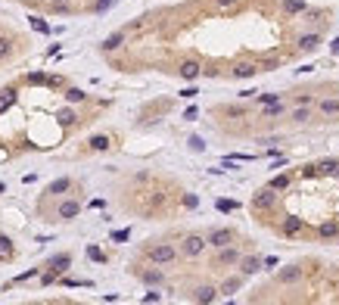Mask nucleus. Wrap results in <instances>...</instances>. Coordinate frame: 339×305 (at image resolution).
<instances>
[{"mask_svg":"<svg viewBox=\"0 0 339 305\" xmlns=\"http://www.w3.org/2000/svg\"><path fill=\"white\" fill-rule=\"evenodd\" d=\"M144 253L153 265H171V262H177L181 249H174L171 243H150V246H144Z\"/></svg>","mask_w":339,"mask_h":305,"instance_id":"f257e3e1","label":"nucleus"},{"mask_svg":"<svg viewBox=\"0 0 339 305\" xmlns=\"http://www.w3.org/2000/svg\"><path fill=\"white\" fill-rule=\"evenodd\" d=\"M206 246H209V237H202V234H187L184 243H181V256L184 259H199L206 253Z\"/></svg>","mask_w":339,"mask_h":305,"instance_id":"f03ea898","label":"nucleus"},{"mask_svg":"<svg viewBox=\"0 0 339 305\" xmlns=\"http://www.w3.org/2000/svg\"><path fill=\"white\" fill-rule=\"evenodd\" d=\"M240 259H243V253H240L234 243H227V246L215 249V259H212V262H215L218 268H237V265H240Z\"/></svg>","mask_w":339,"mask_h":305,"instance_id":"7ed1b4c3","label":"nucleus"},{"mask_svg":"<svg viewBox=\"0 0 339 305\" xmlns=\"http://www.w3.org/2000/svg\"><path fill=\"white\" fill-rule=\"evenodd\" d=\"M274 203H277V190H274L271 184L252 193V209H271Z\"/></svg>","mask_w":339,"mask_h":305,"instance_id":"20e7f679","label":"nucleus"},{"mask_svg":"<svg viewBox=\"0 0 339 305\" xmlns=\"http://www.w3.org/2000/svg\"><path fill=\"white\" fill-rule=\"evenodd\" d=\"M206 237H209V246L212 249H221L227 243H234V230H230V227H212Z\"/></svg>","mask_w":339,"mask_h":305,"instance_id":"39448f33","label":"nucleus"},{"mask_svg":"<svg viewBox=\"0 0 339 305\" xmlns=\"http://www.w3.org/2000/svg\"><path fill=\"white\" fill-rule=\"evenodd\" d=\"M302 274H305V268H302V265H287V268H280V271H277V283L290 286V283L302 280Z\"/></svg>","mask_w":339,"mask_h":305,"instance_id":"423d86ee","label":"nucleus"},{"mask_svg":"<svg viewBox=\"0 0 339 305\" xmlns=\"http://www.w3.org/2000/svg\"><path fill=\"white\" fill-rule=\"evenodd\" d=\"M317 112L324 115V118H339V97H320L317 100Z\"/></svg>","mask_w":339,"mask_h":305,"instance_id":"0eeeda50","label":"nucleus"},{"mask_svg":"<svg viewBox=\"0 0 339 305\" xmlns=\"http://www.w3.org/2000/svg\"><path fill=\"white\" fill-rule=\"evenodd\" d=\"M177 75H181L184 81H196V78L202 75V66L196 63V59H184L181 66H177Z\"/></svg>","mask_w":339,"mask_h":305,"instance_id":"6e6552de","label":"nucleus"},{"mask_svg":"<svg viewBox=\"0 0 339 305\" xmlns=\"http://www.w3.org/2000/svg\"><path fill=\"white\" fill-rule=\"evenodd\" d=\"M261 265H264V259H258V256H243L237 268H240V274L252 277V274H258V271H261Z\"/></svg>","mask_w":339,"mask_h":305,"instance_id":"1a4fd4ad","label":"nucleus"},{"mask_svg":"<svg viewBox=\"0 0 339 305\" xmlns=\"http://www.w3.org/2000/svg\"><path fill=\"white\" fill-rule=\"evenodd\" d=\"M243 283H246V274H234V277H224L218 290H221V296H234L243 290Z\"/></svg>","mask_w":339,"mask_h":305,"instance_id":"9d476101","label":"nucleus"},{"mask_svg":"<svg viewBox=\"0 0 339 305\" xmlns=\"http://www.w3.org/2000/svg\"><path fill=\"white\" fill-rule=\"evenodd\" d=\"M78 212H81V203L78 200H62L59 203V221H72V218H78Z\"/></svg>","mask_w":339,"mask_h":305,"instance_id":"9b49d317","label":"nucleus"},{"mask_svg":"<svg viewBox=\"0 0 339 305\" xmlns=\"http://www.w3.org/2000/svg\"><path fill=\"white\" fill-rule=\"evenodd\" d=\"M218 286H212V283H202V286H196L193 290V302H215L218 299Z\"/></svg>","mask_w":339,"mask_h":305,"instance_id":"f8f14e48","label":"nucleus"},{"mask_svg":"<svg viewBox=\"0 0 339 305\" xmlns=\"http://www.w3.org/2000/svg\"><path fill=\"white\" fill-rule=\"evenodd\" d=\"M290 121H293V125H305V121H311V106L296 103V109L290 112Z\"/></svg>","mask_w":339,"mask_h":305,"instance_id":"ddd939ff","label":"nucleus"},{"mask_svg":"<svg viewBox=\"0 0 339 305\" xmlns=\"http://www.w3.org/2000/svg\"><path fill=\"white\" fill-rule=\"evenodd\" d=\"M140 280H144L147 286H162L165 283V274L159 271V268H147V271H140Z\"/></svg>","mask_w":339,"mask_h":305,"instance_id":"4468645a","label":"nucleus"},{"mask_svg":"<svg viewBox=\"0 0 339 305\" xmlns=\"http://www.w3.org/2000/svg\"><path fill=\"white\" fill-rule=\"evenodd\" d=\"M50 268H53V271H56V274L69 271V268H72V256H69V253H56V256L50 259Z\"/></svg>","mask_w":339,"mask_h":305,"instance_id":"2eb2a0df","label":"nucleus"},{"mask_svg":"<svg viewBox=\"0 0 339 305\" xmlns=\"http://www.w3.org/2000/svg\"><path fill=\"white\" fill-rule=\"evenodd\" d=\"M280 115H287V103H283V100L267 103L264 109H261V118H280Z\"/></svg>","mask_w":339,"mask_h":305,"instance_id":"dca6fc26","label":"nucleus"},{"mask_svg":"<svg viewBox=\"0 0 339 305\" xmlns=\"http://www.w3.org/2000/svg\"><path fill=\"white\" fill-rule=\"evenodd\" d=\"M320 47V34H302L299 38V50L302 53H314Z\"/></svg>","mask_w":339,"mask_h":305,"instance_id":"f3484780","label":"nucleus"},{"mask_svg":"<svg viewBox=\"0 0 339 305\" xmlns=\"http://www.w3.org/2000/svg\"><path fill=\"white\" fill-rule=\"evenodd\" d=\"M121 44H124V31H115V34H109V38L100 44V50H103V53H112V50H118Z\"/></svg>","mask_w":339,"mask_h":305,"instance_id":"a211bd4d","label":"nucleus"},{"mask_svg":"<svg viewBox=\"0 0 339 305\" xmlns=\"http://www.w3.org/2000/svg\"><path fill=\"white\" fill-rule=\"evenodd\" d=\"M258 72V63H237L234 66V78H252Z\"/></svg>","mask_w":339,"mask_h":305,"instance_id":"6ab92c4d","label":"nucleus"},{"mask_svg":"<svg viewBox=\"0 0 339 305\" xmlns=\"http://www.w3.org/2000/svg\"><path fill=\"white\" fill-rule=\"evenodd\" d=\"M283 13H287V16L308 13V4H305V0H283Z\"/></svg>","mask_w":339,"mask_h":305,"instance_id":"aec40b11","label":"nucleus"},{"mask_svg":"<svg viewBox=\"0 0 339 305\" xmlns=\"http://www.w3.org/2000/svg\"><path fill=\"white\" fill-rule=\"evenodd\" d=\"M299 230H302V218H296V215L283 218V234H287V237H296Z\"/></svg>","mask_w":339,"mask_h":305,"instance_id":"412c9836","label":"nucleus"},{"mask_svg":"<svg viewBox=\"0 0 339 305\" xmlns=\"http://www.w3.org/2000/svg\"><path fill=\"white\" fill-rule=\"evenodd\" d=\"M317 234L324 237V240H336V237H339V224H336V221H324V224L317 227Z\"/></svg>","mask_w":339,"mask_h":305,"instance_id":"4be33fe9","label":"nucleus"},{"mask_svg":"<svg viewBox=\"0 0 339 305\" xmlns=\"http://www.w3.org/2000/svg\"><path fill=\"white\" fill-rule=\"evenodd\" d=\"M65 190H72V177H56V181H53L50 187H47V193H65Z\"/></svg>","mask_w":339,"mask_h":305,"instance_id":"5701e85b","label":"nucleus"},{"mask_svg":"<svg viewBox=\"0 0 339 305\" xmlns=\"http://www.w3.org/2000/svg\"><path fill=\"white\" fill-rule=\"evenodd\" d=\"M13 103H16V91H13V87H7V91H0V112H4V109H10Z\"/></svg>","mask_w":339,"mask_h":305,"instance_id":"b1692460","label":"nucleus"},{"mask_svg":"<svg viewBox=\"0 0 339 305\" xmlns=\"http://www.w3.org/2000/svg\"><path fill=\"white\" fill-rule=\"evenodd\" d=\"M317 171H324V174H336V171H339V159H324V162L317 165Z\"/></svg>","mask_w":339,"mask_h":305,"instance_id":"393cba45","label":"nucleus"},{"mask_svg":"<svg viewBox=\"0 0 339 305\" xmlns=\"http://www.w3.org/2000/svg\"><path fill=\"white\" fill-rule=\"evenodd\" d=\"M65 100H69V103H81V100H87V94L81 91V87H69V91H65Z\"/></svg>","mask_w":339,"mask_h":305,"instance_id":"a878e982","label":"nucleus"},{"mask_svg":"<svg viewBox=\"0 0 339 305\" xmlns=\"http://www.w3.org/2000/svg\"><path fill=\"white\" fill-rule=\"evenodd\" d=\"M91 150H109V137H106V134L91 137Z\"/></svg>","mask_w":339,"mask_h":305,"instance_id":"bb28decb","label":"nucleus"},{"mask_svg":"<svg viewBox=\"0 0 339 305\" xmlns=\"http://www.w3.org/2000/svg\"><path fill=\"white\" fill-rule=\"evenodd\" d=\"M271 187H274V190H287V187H290V174H277V177H271Z\"/></svg>","mask_w":339,"mask_h":305,"instance_id":"cd10ccee","label":"nucleus"},{"mask_svg":"<svg viewBox=\"0 0 339 305\" xmlns=\"http://www.w3.org/2000/svg\"><path fill=\"white\" fill-rule=\"evenodd\" d=\"M56 118H59V125H65V128H69V125L75 121V112H72V109H59V112H56Z\"/></svg>","mask_w":339,"mask_h":305,"instance_id":"c85d7f7f","label":"nucleus"},{"mask_svg":"<svg viewBox=\"0 0 339 305\" xmlns=\"http://www.w3.org/2000/svg\"><path fill=\"white\" fill-rule=\"evenodd\" d=\"M7 56H13V44L7 38H0V59H7Z\"/></svg>","mask_w":339,"mask_h":305,"instance_id":"c756f323","label":"nucleus"},{"mask_svg":"<svg viewBox=\"0 0 339 305\" xmlns=\"http://www.w3.org/2000/svg\"><path fill=\"white\" fill-rule=\"evenodd\" d=\"M87 259H94V262H106V256L100 253L97 246H91V249H87Z\"/></svg>","mask_w":339,"mask_h":305,"instance_id":"7c9ffc66","label":"nucleus"},{"mask_svg":"<svg viewBox=\"0 0 339 305\" xmlns=\"http://www.w3.org/2000/svg\"><path fill=\"white\" fill-rule=\"evenodd\" d=\"M274 69H280V59H264L261 63V72H274Z\"/></svg>","mask_w":339,"mask_h":305,"instance_id":"2f4dec72","label":"nucleus"},{"mask_svg":"<svg viewBox=\"0 0 339 305\" xmlns=\"http://www.w3.org/2000/svg\"><path fill=\"white\" fill-rule=\"evenodd\" d=\"M277 100H280V94H261V97H258V103H261V106H267V103H277Z\"/></svg>","mask_w":339,"mask_h":305,"instance_id":"473e14b6","label":"nucleus"},{"mask_svg":"<svg viewBox=\"0 0 339 305\" xmlns=\"http://www.w3.org/2000/svg\"><path fill=\"white\" fill-rule=\"evenodd\" d=\"M31 25H34V31H41V34H47V31H50V28H47V25L38 19V16H31Z\"/></svg>","mask_w":339,"mask_h":305,"instance_id":"72a5a7b5","label":"nucleus"},{"mask_svg":"<svg viewBox=\"0 0 339 305\" xmlns=\"http://www.w3.org/2000/svg\"><path fill=\"white\" fill-rule=\"evenodd\" d=\"M218 209H221V212H234V209H237V203H230V200H218Z\"/></svg>","mask_w":339,"mask_h":305,"instance_id":"f704fd0d","label":"nucleus"},{"mask_svg":"<svg viewBox=\"0 0 339 305\" xmlns=\"http://www.w3.org/2000/svg\"><path fill=\"white\" fill-rule=\"evenodd\" d=\"M53 13H72V7L62 4V0H56V4H53Z\"/></svg>","mask_w":339,"mask_h":305,"instance_id":"c9c22d12","label":"nucleus"},{"mask_svg":"<svg viewBox=\"0 0 339 305\" xmlns=\"http://www.w3.org/2000/svg\"><path fill=\"white\" fill-rule=\"evenodd\" d=\"M296 103H305V106H311V103H314V97H311V94H296Z\"/></svg>","mask_w":339,"mask_h":305,"instance_id":"e433bc0d","label":"nucleus"},{"mask_svg":"<svg viewBox=\"0 0 339 305\" xmlns=\"http://www.w3.org/2000/svg\"><path fill=\"white\" fill-rule=\"evenodd\" d=\"M109 7H115V0H100L94 10H97V13H103V10H109Z\"/></svg>","mask_w":339,"mask_h":305,"instance_id":"4c0bfd02","label":"nucleus"},{"mask_svg":"<svg viewBox=\"0 0 339 305\" xmlns=\"http://www.w3.org/2000/svg\"><path fill=\"white\" fill-rule=\"evenodd\" d=\"M53 280H56V271H50V274H41V283H44V286H50Z\"/></svg>","mask_w":339,"mask_h":305,"instance_id":"58836bf2","label":"nucleus"},{"mask_svg":"<svg viewBox=\"0 0 339 305\" xmlns=\"http://www.w3.org/2000/svg\"><path fill=\"white\" fill-rule=\"evenodd\" d=\"M196 94H199V91H196V87H184V91H181V97H187V100H193Z\"/></svg>","mask_w":339,"mask_h":305,"instance_id":"ea45409f","label":"nucleus"},{"mask_svg":"<svg viewBox=\"0 0 339 305\" xmlns=\"http://www.w3.org/2000/svg\"><path fill=\"white\" fill-rule=\"evenodd\" d=\"M190 147H193V150H196V153H199V150H202V147H206V143H202V140H199V137H190Z\"/></svg>","mask_w":339,"mask_h":305,"instance_id":"a19ab883","label":"nucleus"},{"mask_svg":"<svg viewBox=\"0 0 339 305\" xmlns=\"http://www.w3.org/2000/svg\"><path fill=\"white\" fill-rule=\"evenodd\" d=\"M159 299H162V296H159V293H153V290H150V293L144 296V302H159Z\"/></svg>","mask_w":339,"mask_h":305,"instance_id":"79ce46f5","label":"nucleus"},{"mask_svg":"<svg viewBox=\"0 0 339 305\" xmlns=\"http://www.w3.org/2000/svg\"><path fill=\"white\" fill-rule=\"evenodd\" d=\"M237 0H218V7H234Z\"/></svg>","mask_w":339,"mask_h":305,"instance_id":"37998d69","label":"nucleus"}]
</instances>
